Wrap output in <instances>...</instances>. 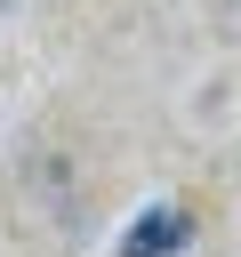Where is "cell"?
<instances>
[{
  "label": "cell",
  "instance_id": "cell-1",
  "mask_svg": "<svg viewBox=\"0 0 241 257\" xmlns=\"http://www.w3.org/2000/svg\"><path fill=\"white\" fill-rule=\"evenodd\" d=\"M177 241H185V217H177V209H153V217L120 241V257H153V249H177Z\"/></svg>",
  "mask_w": 241,
  "mask_h": 257
}]
</instances>
